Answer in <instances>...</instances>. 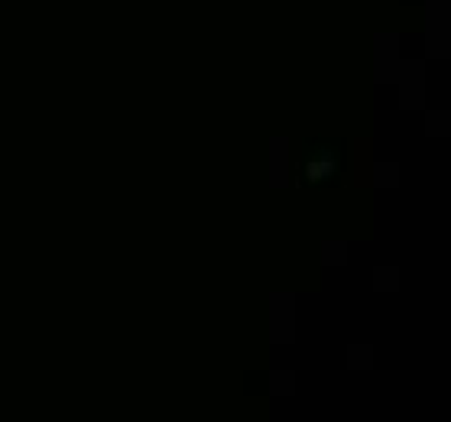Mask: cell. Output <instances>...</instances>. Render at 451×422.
Masks as SVG:
<instances>
[{"label": "cell", "mask_w": 451, "mask_h": 422, "mask_svg": "<svg viewBox=\"0 0 451 422\" xmlns=\"http://www.w3.org/2000/svg\"><path fill=\"white\" fill-rule=\"evenodd\" d=\"M328 169H331V163H328V159H325V163H312L309 166V179H321Z\"/></svg>", "instance_id": "obj_1"}]
</instances>
